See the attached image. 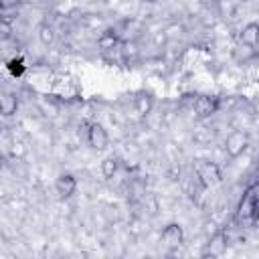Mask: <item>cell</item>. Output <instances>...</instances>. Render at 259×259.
Masks as SVG:
<instances>
[{
    "label": "cell",
    "mask_w": 259,
    "mask_h": 259,
    "mask_svg": "<svg viewBox=\"0 0 259 259\" xmlns=\"http://www.w3.org/2000/svg\"><path fill=\"white\" fill-rule=\"evenodd\" d=\"M146 2H152V0H146Z\"/></svg>",
    "instance_id": "19"
},
{
    "label": "cell",
    "mask_w": 259,
    "mask_h": 259,
    "mask_svg": "<svg viewBox=\"0 0 259 259\" xmlns=\"http://www.w3.org/2000/svg\"><path fill=\"white\" fill-rule=\"evenodd\" d=\"M194 174H196V178L204 186H214V184H219L223 180V174H221L219 164L212 162V160H206V158L194 160Z\"/></svg>",
    "instance_id": "1"
},
{
    "label": "cell",
    "mask_w": 259,
    "mask_h": 259,
    "mask_svg": "<svg viewBox=\"0 0 259 259\" xmlns=\"http://www.w3.org/2000/svg\"><path fill=\"white\" fill-rule=\"evenodd\" d=\"M255 55H257V49H255V47H249V45H243V42H239L237 49L233 51V57H235V61H239V63H247V61H251Z\"/></svg>",
    "instance_id": "13"
},
{
    "label": "cell",
    "mask_w": 259,
    "mask_h": 259,
    "mask_svg": "<svg viewBox=\"0 0 259 259\" xmlns=\"http://www.w3.org/2000/svg\"><path fill=\"white\" fill-rule=\"evenodd\" d=\"M101 172H103L105 178H113V174L117 172V158H113V156L105 158L101 162Z\"/></svg>",
    "instance_id": "14"
},
{
    "label": "cell",
    "mask_w": 259,
    "mask_h": 259,
    "mask_svg": "<svg viewBox=\"0 0 259 259\" xmlns=\"http://www.w3.org/2000/svg\"><path fill=\"white\" fill-rule=\"evenodd\" d=\"M152 107H154V97H152V93H148V91L136 93V97H134V109H136V113H138L140 117H148V115L152 113Z\"/></svg>",
    "instance_id": "7"
},
{
    "label": "cell",
    "mask_w": 259,
    "mask_h": 259,
    "mask_svg": "<svg viewBox=\"0 0 259 259\" xmlns=\"http://www.w3.org/2000/svg\"><path fill=\"white\" fill-rule=\"evenodd\" d=\"M87 142H89V146L93 150H103V148H107L109 136H107V132H105V127L101 123L91 121L87 125Z\"/></svg>",
    "instance_id": "4"
},
{
    "label": "cell",
    "mask_w": 259,
    "mask_h": 259,
    "mask_svg": "<svg viewBox=\"0 0 259 259\" xmlns=\"http://www.w3.org/2000/svg\"><path fill=\"white\" fill-rule=\"evenodd\" d=\"M16 2H18V0H2V2H0V4H2V8H4V10H6V8H10V6H14V4H16Z\"/></svg>",
    "instance_id": "18"
},
{
    "label": "cell",
    "mask_w": 259,
    "mask_h": 259,
    "mask_svg": "<svg viewBox=\"0 0 259 259\" xmlns=\"http://www.w3.org/2000/svg\"><path fill=\"white\" fill-rule=\"evenodd\" d=\"M162 243L168 247V249H178L182 247L184 243V231L178 223H168L164 229H162Z\"/></svg>",
    "instance_id": "3"
},
{
    "label": "cell",
    "mask_w": 259,
    "mask_h": 259,
    "mask_svg": "<svg viewBox=\"0 0 259 259\" xmlns=\"http://www.w3.org/2000/svg\"><path fill=\"white\" fill-rule=\"evenodd\" d=\"M117 42H119V38H117V32H115L113 28L103 30V32L99 34V38H97V47H99L101 51H113V49L117 47Z\"/></svg>",
    "instance_id": "10"
},
{
    "label": "cell",
    "mask_w": 259,
    "mask_h": 259,
    "mask_svg": "<svg viewBox=\"0 0 259 259\" xmlns=\"http://www.w3.org/2000/svg\"><path fill=\"white\" fill-rule=\"evenodd\" d=\"M0 32H2V38H8V36H10V32H12V26L8 24V20H6V18H2V22H0Z\"/></svg>",
    "instance_id": "16"
},
{
    "label": "cell",
    "mask_w": 259,
    "mask_h": 259,
    "mask_svg": "<svg viewBox=\"0 0 259 259\" xmlns=\"http://www.w3.org/2000/svg\"><path fill=\"white\" fill-rule=\"evenodd\" d=\"M239 42L249 45V47H259V22H255V20L253 22H247L241 28Z\"/></svg>",
    "instance_id": "9"
},
{
    "label": "cell",
    "mask_w": 259,
    "mask_h": 259,
    "mask_svg": "<svg viewBox=\"0 0 259 259\" xmlns=\"http://www.w3.org/2000/svg\"><path fill=\"white\" fill-rule=\"evenodd\" d=\"M217 109H219V101H217V97L200 95V97H196V101H194V115H196L198 119H206V117L214 115Z\"/></svg>",
    "instance_id": "5"
},
{
    "label": "cell",
    "mask_w": 259,
    "mask_h": 259,
    "mask_svg": "<svg viewBox=\"0 0 259 259\" xmlns=\"http://www.w3.org/2000/svg\"><path fill=\"white\" fill-rule=\"evenodd\" d=\"M249 148V134L243 130H235L225 138V154L229 158H239Z\"/></svg>",
    "instance_id": "2"
},
{
    "label": "cell",
    "mask_w": 259,
    "mask_h": 259,
    "mask_svg": "<svg viewBox=\"0 0 259 259\" xmlns=\"http://www.w3.org/2000/svg\"><path fill=\"white\" fill-rule=\"evenodd\" d=\"M16 109H18V99H16V95L4 91V93L0 95V111H2V115L10 117V115L16 113Z\"/></svg>",
    "instance_id": "11"
},
{
    "label": "cell",
    "mask_w": 259,
    "mask_h": 259,
    "mask_svg": "<svg viewBox=\"0 0 259 259\" xmlns=\"http://www.w3.org/2000/svg\"><path fill=\"white\" fill-rule=\"evenodd\" d=\"M253 225L259 229V202H257L255 208H253Z\"/></svg>",
    "instance_id": "17"
},
{
    "label": "cell",
    "mask_w": 259,
    "mask_h": 259,
    "mask_svg": "<svg viewBox=\"0 0 259 259\" xmlns=\"http://www.w3.org/2000/svg\"><path fill=\"white\" fill-rule=\"evenodd\" d=\"M214 4H217L219 12H221L225 18H231V16H235L237 10L245 4V0H214Z\"/></svg>",
    "instance_id": "12"
},
{
    "label": "cell",
    "mask_w": 259,
    "mask_h": 259,
    "mask_svg": "<svg viewBox=\"0 0 259 259\" xmlns=\"http://www.w3.org/2000/svg\"><path fill=\"white\" fill-rule=\"evenodd\" d=\"M227 235L225 233H214L210 239H208V245H206V251L202 253V255H210V257H219V255H223L225 251H227Z\"/></svg>",
    "instance_id": "8"
},
{
    "label": "cell",
    "mask_w": 259,
    "mask_h": 259,
    "mask_svg": "<svg viewBox=\"0 0 259 259\" xmlns=\"http://www.w3.org/2000/svg\"><path fill=\"white\" fill-rule=\"evenodd\" d=\"M38 38H40L42 45H51V42L55 40V32H53V28H51L49 24H40V26H38Z\"/></svg>",
    "instance_id": "15"
},
{
    "label": "cell",
    "mask_w": 259,
    "mask_h": 259,
    "mask_svg": "<svg viewBox=\"0 0 259 259\" xmlns=\"http://www.w3.org/2000/svg\"><path fill=\"white\" fill-rule=\"evenodd\" d=\"M55 190H57V194H59V198H71L73 194H75V190H77V178L71 174V172H63V174H59V178H57V182H55Z\"/></svg>",
    "instance_id": "6"
}]
</instances>
